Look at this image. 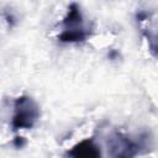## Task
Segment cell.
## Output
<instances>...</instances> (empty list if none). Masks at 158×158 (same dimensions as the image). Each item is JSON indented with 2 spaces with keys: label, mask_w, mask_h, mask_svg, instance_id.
<instances>
[{
  "label": "cell",
  "mask_w": 158,
  "mask_h": 158,
  "mask_svg": "<svg viewBox=\"0 0 158 158\" xmlns=\"http://www.w3.org/2000/svg\"><path fill=\"white\" fill-rule=\"evenodd\" d=\"M152 146L148 132H142L133 138L122 131H114L107 139V153L110 158H136L149 152Z\"/></svg>",
  "instance_id": "1"
},
{
  "label": "cell",
  "mask_w": 158,
  "mask_h": 158,
  "mask_svg": "<svg viewBox=\"0 0 158 158\" xmlns=\"http://www.w3.org/2000/svg\"><path fill=\"white\" fill-rule=\"evenodd\" d=\"M41 110L37 102L28 95H20L14 100L11 128L14 132L20 130H31L40 120Z\"/></svg>",
  "instance_id": "2"
},
{
  "label": "cell",
  "mask_w": 158,
  "mask_h": 158,
  "mask_svg": "<svg viewBox=\"0 0 158 158\" xmlns=\"http://www.w3.org/2000/svg\"><path fill=\"white\" fill-rule=\"evenodd\" d=\"M68 158H102L101 148L93 138H84L75 143L68 152Z\"/></svg>",
  "instance_id": "3"
},
{
  "label": "cell",
  "mask_w": 158,
  "mask_h": 158,
  "mask_svg": "<svg viewBox=\"0 0 158 158\" xmlns=\"http://www.w3.org/2000/svg\"><path fill=\"white\" fill-rule=\"evenodd\" d=\"M60 26H62V30H68V31L89 28L88 26L84 25V16H83L81 9L77 2H72L68 6L67 12L60 22Z\"/></svg>",
  "instance_id": "4"
},
{
  "label": "cell",
  "mask_w": 158,
  "mask_h": 158,
  "mask_svg": "<svg viewBox=\"0 0 158 158\" xmlns=\"http://www.w3.org/2000/svg\"><path fill=\"white\" fill-rule=\"evenodd\" d=\"M90 35H91V28L77 30V31L62 30V32L58 33L57 40H58L60 43L77 44V43H83V42H85V41L89 38Z\"/></svg>",
  "instance_id": "5"
},
{
  "label": "cell",
  "mask_w": 158,
  "mask_h": 158,
  "mask_svg": "<svg viewBox=\"0 0 158 158\" xmlns=\"http://www.w3.org/2000/svg\"><path fill=\"white\" fill-rule=\"evenodd\" d=\"M141 31L147 42L149 53L154 58H158V31L153 30L151 26H141Z\"/></svg>",
  "instance_id": "6"
},
{
  "label": "cell",
  "mask_w": 158,
  "mask_h": 158,
  "mask_svg": "<svg viewBox=\"0 0 158 158\" xmlns=\"http://www.w3.org/2000/svg\"><path fill=\"white\" fill-rule=\"evenodd\" d=\"M4 17H5V21L7 22V25H9L10 27L15 26L16 22H17V17L15 16V14H14L11 10H10V11L5 10V11H4Z\"/></svg>",
  "instance_id": "7"
},
{
  "label": "cell",
  "mask_w": 158,
  "mask_h": 158,
  "mask_svg": "<svg viewBox=\"0 0 158 158\" xmlns=\"http://www.w3.org/2000/svg\"><path fill=\"white\" fill-rule=\"evenodd\" d=\"M12 144L15 148L20 149V148H23L25 144H26V139L22 137V136H16L14 139H12Z\"/></svg>",
  "instance_id": "8"
},
{
  "label": "cell",
  "mask_w": 158,
  "mask_h": 158,
  "mask_svg": "<svg viewBox=\"0 0 158 158\" xmlns=\"http://www.w3.org/2000/svg\"><path fill=\"white\" fill-rule=\"evenodd\" d=\"M117 57H118V53H117L116 51H114V49L110 51V53H109V58H110V59H116Z\"/></svg>",
  "instance_id": "9"
}]
</instances>
